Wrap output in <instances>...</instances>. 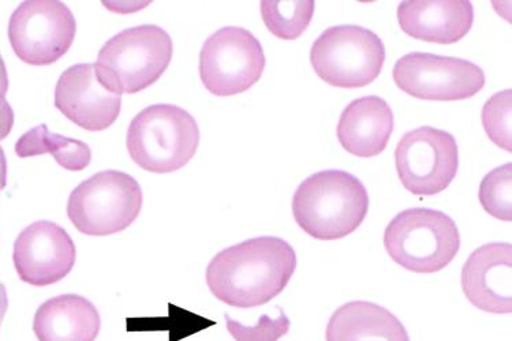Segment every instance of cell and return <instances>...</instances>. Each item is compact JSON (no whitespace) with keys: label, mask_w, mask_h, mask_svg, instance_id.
<instances>
[{"label":"cell","mask_w":512,"mask_h":341,"mask_svg":"<svg viewBox=\"0 0 512 341\" xmlns=\"http://www.w3.org/2000/svg\"><path fill=\"white\" fill-rule=\"evenodd\" d=\"M478 198L484 211L500 221L512 220V164L489 172L480 185Z\"/></svg>","instance_id":"obj_21"},{"label":"cell","mask_w":512,"mask_h":341,"mask_svg":"<svg viewBox=\"0 0 512 341\" xmlns=\"http://www.w3.org/2000/svg\"><path fill=\"white\" fill-rule=\"evenodd\" d=\"M13 261L24 283L48 287L73 271L76 245L65 228L52 221H35L18 235Z\"/></svg>","instance_id":"obj_12"},{"label":"cell","mask_w":512,"mask_h":341,"mask_svg":"<svg viewBox=\"0 0 512 341\" xmlns=\"http://www.w3.org/2000/svg\"><path fill=\"white\" fill-rule=\"evenodd\" d=\"M142 208V191L126 172H97L71 191L67 216L81 234L108 236L127 230Z\"/></svg>","instance_id":"obj_6"},{"label":"cell","mask_w":512,"mask_h":341,"mask_svg":"<svg viewBox=\"0 0 512 341\" xmlns=\"http://www.w3.org/2000/svg\"><path fill=\"white\" fill-rule=\"evenodd\" d=\"M369 211V194L350 172L325 170L295 190L293 215L301 230L319 241H338L358 230Z\"/></svg>","instance_id":"obj_2"},{"label":"cell","mask_w":512,"mask_h":341,"mask_svg":"<svg viewBox=\"0 0 512 341\" xmlns=\"http://www.w3.org/2000/svg\"><path fill=\"white\" fill-rule=\"evenodd\" d=\"M386 61V47L375 32L358 25L325 29L310 50L317 76L340 89H360L377 80Z\"/></svg>","instance_id":"obj_7"},{"label":"cell","mask_w":512,"mask_h":341,"mask_svg":"<svg viewBox=\"0 0 512 341\" xmlns=\"http://www.w3.org/2000/svg\"><path fill=\"white\" fill-rule=\"evenodd\" d=\"M327 341H410L405 325L386 307L366 301L345 303L328 321Z\"/></svg>","instance_id":"obj_18"},{"label":"cell","mask_w":512,"mask_h":341,"mask_svg":"<svg viewBox=\"0 0 512 341\" xmlns=\"http://www.w3.org/2000/svg\"><path fill=\"white\" fill-rule=\"evenodd\" d=\"M55 107L81 129L103 131L117 122L122 95L112 91L92 63L71 66L58 80Z\"/></svg>","instance_id":"obj_13"},{"label":"cell","mask_w":512,"mask_h":341,"mask_svg":"<svg viewBox=\"0 0 512 341\" xmlns=\"http://www.w3.org/2000/svg\"><path fill=\"white\" fill-rule=\"evenodd\" d=\"M392 78L402 92L425 101L467 100L485 86L480 66L425 52H411L399 59Z\"/></svg>","instance_id":"obj_11"},{"label":"cell","mask_w":512,"mask_h":341,"mask_svg":"<svg viewBox=\"0 0 512 341\" xmlns=\"http://www.w3.org/2000/svg\"><path fill=\"white\" fill-rule=\"evenodd\" d=\"M14 126V111L6 100V88L0 86V127L11 131Z\"/></svg>","instance_id":"obj_24"},{"label":"cell","mask_w":512,"mask_h":341,"mask_svg":"<svg viewBox=\"0 0 512 341\" xmlns=\"http://www.w3.org/2000/svg\"><path fill=\"white\" fill-rule=\"evenodd\" d=\"M395 166L406 190L416 196H436L448 189L458 174L457 140L431 126L406 133L395 149Z\"/></svg>","instance_id":"obj_10"},{"label":"cell","mask_w":512,"mask_h":341,"mask_svg":"<svg viewBox=\"0 0 512 341\" xmlns=\"http://www.w3.org/2000/svg\"><path fill=\"white\" fill-rule=\"evenodd\" d=\"M512 246L488 243L474 250L462 269V290L474 307L487 313L512 311Z\"/></svg>","instance_id":"obj_14"},{"label":"cell","mask_w":512,"mask_h":341,"mask_svg":"<svg viewBox=\"0 0 512 341\" xmlns=\"http://www.w3.org/2000/svg\"><path fill=\"white\" fill-rule=\"evenodd\" d=\"M16 153L25 157L50 155L67 171H82L91 164L92 151L84 141L50 133L46 125L29 130L17 141Z\"/></svg>","instance_id":"obj_19"},{"label":"cell","mask_w":512,"mask_h":341,"mask_svg":"<svg viewBox=\"0 0 512 341\" xmlns=\"http://www.w3.org/2000/svg\"><path fill=\"white\" fill-rule=\"evenodd\" d=\"M295 269L297 254L290 243L276 236H260L220 251L209 262L205 276L220 302L254 309L282 294Z\"/></svg>","instance_id":"obj_1"},{"label":"cell","mask_w":512,"mask_h":341,"mask_svg":"<svg viewBox=\"0 0 512 341\" xmlns=\"http://www.w3.org/2000/svg\"><path fill=\"white\" fill-rule=\"evenodd\" d=\"M261 17L269 32L282 40H295L304 35L315 14V2H279L263 0Z\"/></svg>","instance_id":"obj_20"},{"label":"cell","mask_w":512,"mask_h":341,"mask_svg":"<svg viewBox=\"0 0 512 341\" xmlns=\"http://www.w3.org/2000/svg\"><path fill=\"white\" fill-rule=\"evenodd\" d=\"M173 59V40L158 25L125 29L104 44L97 55L100 80L123 95L145 91L163 76Z\"/></svg>","instance_id":"obj_4"},{"label":"cell","mask_w":512,"mask_h":341,"mask_svg":"<svg viewBox=\"0 0 512 341\" xmlns=\"http://www.w3.org/2000/svg\"><path fill=\"white\" fill-rule=\"evenodd\" d=\"M76 18L58 0H26L11 14L9 40L22 62L50 66L73 46Z\"/></svg>","instance_id":"obj_9"},{"label":"cell","mask_w":512,"mask_h":341,"mask_svg":"<svg viewBox=\"0 0 512 341\" xmlns=\"http://www.w3.org/2000/svg\"><path fill=\"white\" fill-rule=\"evenodd\" d=\"M200 144V129L188 111L155 104L138 112L127 129V152L138 167L153 174L181 170Z\"/></svg>","instance_id":"obj_3"},{"label":"cell","mask_w":512,"mask_h":341,"mask_svg":"<svg viewBox=\"0 0 512 341\" xmlns=\"http://www.w3.org/2000/svg\"><path fill=\"white\" fill-rule=\"evenodd\" d=\"M224 317H226L227 331L235 341H278L290 331L289 317L282 309L279 310V318L276 320L264 314L254 326L242 325L241 322L230 318L229 314Z\"/></svg>","instance_id":"obj_23"},{"label":"cell","mask_w":512,"mask_h":341,"mask_svg":"<svg viewBox=\"0 0 512 341\" xmlns=\"http://www.w3.org/2000/svg\"><path fill=\"white\" fill-rule=\"evenodd\" d=\"M10 131L3 129V127H0V141L3 140V138H6L9 136ZM0 166L5 167V152H3L2 146H0Z\"/></svg>","instance_id":"obj_25"},{"label":"cell","mask_w":512,"mask_h":341,"mask_svg":"<svg viewBox=\"0 0 512 341\" xmlns=\"http://www.w3.org/2000/svg\"><path fill=\"white\" fill-rule=\"evenodd\" d=\"M384 247L388 256L407 271L432 275L457 257L461 235L446 213L413 208L398 213L388 224Z\"/></svg>","instance_id":"obj_5"},{"label":"cell","mask_w":512,"mask_h":341,"mask_svg":"<svg viewBox=\"0 0 512 341\" xmlns=\"http://www.w3.org/2000/svg\"><path fill=\"white\" fill-rule=\"evenodd\" d=\"M512 92L511 89L496 93L482 108V126L493 144L511 152L512 123Z\"/></svg>","instance_id":"obj_22"},{"label":"cell","mask_w":512,"mask_h":341,"mask_svg":"<svg viewBox=\"0 0 512 341\" xmlns=\"http://www.w3.org/2000/svg\"><path fill=\"white\" fill-rule=\"evenodd\" d=\"M265 63L263 46L252 32L239 26H226L204 43L200 52V78L212 95H239L260 81Z\"/></svg>","instance_id":"obj_8"},{"label":"cell","mask_w":512,"mask_h":341,"mask_svg":"<svg viewBox=\"0 0 512 341\" xmlns=\"http://www.w3.org/2000/svg\"><path fill=\"white\" fill-rule=\"evenodd\" d=\"M102 318L84 296L66 294L48 299L37 309L33 332L39 341H95Z\"/></svg>","instance_id":"obj_17"},{"label":"cell","mask_w":512,"mask_h":341,"mask_svg":"<svg viewBox=\"0 0 512 341\" xmlns=\"http://www.w3.org/2000/svg\"><path fill=\"white\" fill-rule=\"evenodd\" d=\"M399 26L407 36L426 43H458L472 29L469 0H406L398 6Z\"/></svg>","instance_id":"obj_15"},{"label":"cell","mask_w":512,"mask_h":341,"mask_svg":"<svg viewBox=\"0 0 512 341\" xmlns=\"http://www.w3.org/2000/svg\"><path fill=\"white\" fill-rule=\"evenodd\" d=\"M394 112L379 96L351 101L340 115L336 136L350 155L369 159L386 151L394 131Z\"/></svg>","instance_id":"obj_16"}]
</instances>
